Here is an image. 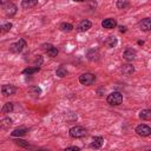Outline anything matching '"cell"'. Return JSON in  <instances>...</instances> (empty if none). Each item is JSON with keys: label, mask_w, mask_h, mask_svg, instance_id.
<instances>
[{"label": "cell", "mask_w": 151, "mask_h": 151, "mask_svg": "<svg viewBox=\"0 0 151 151\" xmlns=\"http://www.w3.org/2000/svg\"><path fill=\"white\" fill-rule=\"evenodd\" d=\"M106 101H107V104H110V105H112V106L120 105V104L123 103V94H122L120 92L114 91V92H112V93H110V94L107 96Z\"/></svg>", "instance_id": "obj_1"}, {"label": "cell", "mask_w": 151, "mask_h": 151, "mask_svg": "<svg viewBox=\"0 0 151 151\" xmlns=\"http://www.w3.org/2000/svg\"><path fill=\"white\" fill-rule=\"evenodd\" d=\"M68 134L72 138H83V137H85L87 134V131L83 126H73V127L70 129Z\"/></svg>", "instance_id": "obj_2"}, {"label": "cell", "mask_w": 151, "mask_h": 151, "mask_svg": "<svg viewBox=\"0 0 151 151\" xmlns=\"http://www.w3.org/2000/svg\"><path fill=\"white\" fill-rule=\"evenodd\" d=\"M94 81H96V76L93 73H90V72L83 73L79 77V83L83 84V85H86V86H90V85L94 84Z\"/></svg>", "instance_id": "obj_3"}, {"label": "cell", "mask_w": 151, "mask_h": 151, "mask_svg": "<svg viewBox=\"0 0 151 151\" xmlns=\"http://www.w3.org/2000/svg\"><path fill=\"white\" fill-rule=\"evenodd\" d=\"M26 45H27L26 40L22 39V38H20L17 42H13V44L9 46V51L13 52V53H20V52L26 47Z\"/></svg>", "instance_id": "obj_4"}, {"label": "cell", "mask_w": 151, "mask_h": 151, "mask_svg": "<svg viewBox=\"0 0 151 151\" xmlns=\"http://www.w3.org/2000/svg\"><path fill=\"white\" fill-rule=\"evenodd\" d=\"M134 131L138 136H142V137H147V136L151 134V129L146 124H139L138 126H136Z\"/></svg>", "instance_id": "obj_5"}, {"label": "cell", "mask_w": 151, "mask_h": 151, "mask_svg": "<svg viewBox=\"0 0 151 151\" xmlns=\"http://www.w3.org/2000/svg\"><path fill=\"white\" fill-rule=\"evenodd\" d=\"M41 48L51 57V58H54V57H57L58 55V53H59V51H58V48L55 47V46H53L52 44H42L41 45Z\"/></svg>", "instance_id": "obj_6"}, {"label": "cell", "mask_w": 151, "mask_h": 151, "mask_svg": "<svg viewBox=\"0 0 151 151\" xmlns=\"http://www.w3.org/2000/svg\"><path fill=\"white\" fill-rule=\"evenodd\" d=\"M18 91V87L14 86V85H11V84H5L1 86V93L2 96L7 97V96H13L15 92Z\"/></svg>", "instance_id": "obj_7"}, {"label": "cell", "mask_w": 151, "mask_h": 151, "mask_svg": "<svg viewBox=\"0 0 151 151\" xmlns=\"http://www.w3.org/2000/svg\"><path fill=\"white\" fill-rule=\"evenodd\" d=\"M2 8L5 9L6 15H7V17H9V18H12V17L17 13V11H18V7H17L13 2H11V1H8V2L2 7Z\"/></svg>", "instance_id": "obj_8"}, {"label": "cell", "mask_w": 151, "mask_h": 151, "mask_svg": "<svg viewBox=\"0 0 151 151\" xmlns=\"http://www.w3.org/2000/svg\"><path fill=\"white\" fill-rule=\"evenodd\" d=\"M101 26L104 28H107V29H112L117 26V20L114 18H106L101 21Z\"/></svg>", "instance_id": "obj_9"}, {"label": "cell", "mask_w": 151, "mask_h": 151, "mask_svg": "<svg viewBox=\"0 0 151 151\" xmlns=\"http://www.w3.org/2000/svg\"><path fill=\"white\" fill-rule=\"evenodd\" d=\"M91 27H92V22H91L90 20H87V19H84V20H81V21L78 24V26H77L78 31H80V32H85V31H88Z\"/></svg>", "instance_id": "obj_10"}, {"label": "cell", "mask_w": 151, "mask_h": 151, "mask_svg": "<svg viewBox=\"0 0 151 151\" xmlns=\"http://www.w3.org/2000/svg\"><path fill=\"white\" fill-rule=\"evenodd\" d=\"M104 144V138L103 137H93L92 142L90 143L91 149H100Z\"/></svg>", "instance_id": "obj_11"}, {"label": "cell", "mask_w": 151, "mask_h": 151, "mask_svg": "<svg viewBox=\"0 0 151 151\" xmlns=\"http://www.w3.org/2000/svg\"><path fill=\"white\" fill-rule=\"evenodd\" d=\"M139 28L144 32H147L150 31L151 28V21H150V18H145V19H142V21H139Z\"/></svg>", "instance_id": "obj_12"}, {"label": "cell", "mask_w": 151, "mask_h": 151, "mask_svg": "<svg viewBox=\"0 0 151 151\" xmlns=\"http://www.w3.org/2000/svg\"><path fill=\"white\" fill-rule=\"evenodd\" d=\"M123 58L126 59L127 61L133 60V59L136 58V51H134L133 48H126V50L124 51V53H123Z\"/></svg>", "instance_id": "obj_13"}, {"label": "cell", "mask_w": 151, "mask_h": 151, "mask_svg": "<svg viewBox=\"0 0 151 151\" xmlns=\"http://www.w3.org/2000/svg\"><path fill=\"white\" fill-rule=\"evenodd\" d=\"M12 124H13V120H12L11 118H8V117L0 119V129H1V130H5V131L8 130V129L12 126Z\"/></svg>", "instance_id": "obj_14"}, {"label": "cell", "mask_w": 151, "mask_h": 151, "mask_svg": "<svg viewBox=\"0 0 151 151\" xmlns=\"http://www.w3.org/2000/svg\"><path fill=\"white\" fill-rule=\"evenodd\" d=\"M38 1L39 0H22L21 1V7L24 9H29V8H33L38 5Z\"/></svg>", "instance_id": "obj_15"}, {"label": "cell", "mask_w": 151, "mask_h": 151, "mask_svg": "<svg viewBox=\"0 0 151 151\" xmlns=\"http://www.w3.org/2000/svg\"><path fill=\"white\" fill-rule=\"evenodd\" d=\"M122 72H123V74L124 76H131L133 72H134V67L131 65V64H125V65H123V67H122Z\"/></svg>", "instance_id": "obj_16"}, {"label": "cell", "mask_w": 151, "mask_h": 151, "mask_svg": "<svg viewBox=\"0 0 151 151\" xmlns=\"http://www.w3.org/2000/svg\"><path fill=\"white\" fill-rule=\"evenodd\" d=\"M27 132H28V130H27L26 127H19V129H15L14 131H12L11 134H12L13 137H22V136H25Z\"/></svg>", "instance_id": "obj_17"}, {"label": "cell", "mask_w": 151, "mask_h": 151, "mask_svg": "<svg viewBox=\"0 0 151 151\" xmlns=\"http://www.w3.org/2000/svg\"><path fill=\"white\" fill-rule=\"evenodd\" d=\"M40 71V66H33V67H27L25 70H22V74H28V76H32L34 73H38Z\"/></svg>", "instance_id": "obj_18"}, {"label": "cell", "mask_w": 151, "mask_h": 151, "mask_svg": "<svg viewBox=\"0 0 151 151\" xmlns=\"http://www.w3.org/2000/svg\"><path fill=\"white\" fill-rule=\"evenodd\" d=\"M139 118H142L143 120H150L151 119V110H149V109L142 110L139 112Z\"/></svg>", "instance_id": "obj_19"}, {"label": "cell", "mask_w": 151, "mask_h": 151, "mask_svg": "<svg viewBox=\"0 0 151 151\" xmlns=\"http://www.w3.org/2000/svg\"><path fill=\"white\" fill-rule=\"evenodd\" d=\"M59 29L63 32H71L73 29V25L70 22H61L59 25Z\"/></svg>", "instance_id": "obj_20"}, {"label": "cell", "mask_w": 151, "mask_h": 151, "mask_svg": "<svg viewBox=\"0 0 151 151\" xmlns=\"http://www.w3.org/2000/svg\"><path fill=\"white\" fill-rule=\"evenodd\" d=\"M13 109H14V105H13V103H6L4 106H2V109H1V113H4V114H6V113H11L12 111H13Z\"/></svg>", "instance_id": "obj_21"}, {"label": "cell", "mask_w": 151, "mask_h": 151, "mask_svg": "<svg viewBox=\"0 0 151 151\" xmlns=\"http://www.w3.org/2000/svg\"><path fill=\"white\" fill-rule=\"evenodd\" d=\"M105 45L109 47V48H112L117 45V38L116 37H109L106 40H105Z\"/></svg>", "instance_id": "obj_22"}, {"label": "cell", "mask_w": 151, "mask_h": 151, "mask_svg": "<svg viewBox=\"0 0 151 151\" xmlns=\"http://www.w3.org/2000/svg\"><path fill=\"white\" fill-rule=\"evenodd\" d=\"M18 146H20V147H25V149H27V147H29V144H28V142L27 140H24V139H21L20 137L19 138H17V139H14L13 140Z\"/></svg>", "instance_id": "obj_23"}, {"label": "cell", "mask_w": 151, "mask_h": 151, "mask_svg": "<svg viewBox=\"0 0 151 151\" xmlns=\"http://www.w3.org/2000/svg\"><path fill=\"white\" fill-rule=\"evenodd\" d=\"M67 70L64 67V66H59L58 68H57V71H55V74L59 77V78H64V77H66L67 76Z\"/></svg>", "instance_id": "obj_24"}, {"label": "cell", "mask_w": 151, "mask_h": 151, "mask_svg": "<svg viewBox=\"0 0 151 151\" xmlns=\"http://www.w3.org/2000/svg\"><path fill=\"white\" fill-rule=\"evenodd\" d=\"M28 92L31 94H33V96H39L41 93V88L39 86H37V85H32V86L28 87Z\"/></svg>", "instance_id": "obj_25"}, {"label": "cell", "mask_w": 151, "mask_h": 151, "mask_svg": "<svg viewBox=\"0 0 151 151\" xmlns=\"http://www.w3.org/2000/svg\"><path fill=\"white\" fill-rule=\"evenodd\" d=\"M130 6V0H117V7L119 9H125Z\"/></svg>", "instance_id": "obj_26"}, {"label": "cell", "mask_w": 151, "mask_h": 151, "mask_svg": "<svg viewBox=\"0 0 151 151\" xmlns=\"http://www.w3.org/2000/svg\"><path fill=\"white\" fill-rule=\"evenodd\" d=\"M12 22H5V24H2V25H0V34H2V33H7L11 28H12Z\"/></svg>", "instance_id": "obj_27"}, {"label": "cell", "mask_w": 151, "mask_h": 151, "mask_svg": "<svg viewBox=\"0 0 151 151\" xmlns=\"http://www.w3.org/2000/svg\"><path fill=\"white\" fill-rule=\"evenodd\" d=\"M86 55H87V59H88V60H94V59L97 60V59H98V58H97V57H98V52L94 51V50H90V52H87Z\"/></svg>", "instance_id": "obj_28"}, {"label": "cell", "mask_w": 151, "mask_h": 151, "mask_svg": "<svg viewBox=\"0 0 151 151\" xmlns=\"http://www.w3.org/2000/svg\"><path fill=\"white\" fill-rule=\"evenodd\" d=\"M42 61H44V59H42V57H41V55H39V57H38V59L35 60V63H34V64H35V66H41V64H42Z\"/></svg>", "instance_id": "obj_29"}, {"label": "cell", "mask_w": 151, "mask_h": 151, "mask_svg": "<svg viewBox=\"0 0 151 151\" xmlns=\"http://www.w3.org/2000/svg\"><path fill=\"white\" fill-rule=\"evenodd\" d=\"M66 150H76V151H79L80 149L78 146H68V147H66Z\"/></svg>", "instance_id": "obj_30"}, {"label": "cell", "mask_w": 151, "mask_h": 151, "mask_svg": "<svg viewBox=\"0 0 151 151\" xmlns=\"http://www.w3.org/2000/svg\"><path fill=\"white\" fill-rule=\"evenodd\" d=\"M8 1H9V0H0V7H4Z\"/></svg>", "instance_id": "obj_31"}, {"label": "cell", "mask_w": 151, "mask_h": 151, "mask_svg": "<svg viewBox=\"0 0 151 151\" xmlns=\"http://www.w3.org/2000/svg\"><path fill=\"white\" fill-rule=\"evenodd\" d=\"M120 32H126V27L125 26H120Z\"/></svg>", "instance_id": "obj_32"}, {"label": "cell", "mask_w": 151, "mask_h": 151, "mask_svg": "<svg viewBox=\"0 0 151 151\" xmlns=\"http://www.w3.org/2000/svg\"><path fill=\"white\" fill-rule=\"evenodd\" d=\"M73 1H76V2H83V1H87V0H73Z\"/></svg>", "instance_id": "obj_33"}, {"label": "cell", "mask_w": 151, "mask_h": 151, "mask_svg": "<svg viewBox=\"0 0 151 151\" xmlns=\"http://www.w3.org/2000/svg\"><path fill=\"white\" fill-rule=\"evenodd\" d=\"M143 44H144V41H142V40L138 41V45H143Z\"/></svg>", "instance_id": "obj_34"}]
</instances>
